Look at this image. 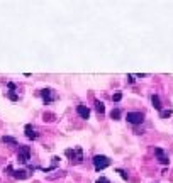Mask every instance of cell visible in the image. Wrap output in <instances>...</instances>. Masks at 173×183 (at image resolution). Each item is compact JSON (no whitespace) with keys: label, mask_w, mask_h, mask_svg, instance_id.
<instances>
[{"label":"cell","mask_w":173,"mask_h":183,"mask_svg":"<svg viewBox=\"0 0 173 183\" xmlns=\"http://www.w3.org/2000/svg\"><path fill=\"white\" fill-rule=\"evenodd\" d=\"M17 159L21 163H27L31 159V148L29 146H21L17 153Z\"/></svg>","instance_id":"6da1fadb"},{"label":"cell","mask_w":173,"mask_h":183,"mask_svg":"<svg viewBox=\"0 0 173 183\" xmlns=\"http://www.w3.org/2000/svg\"><path fill=\"white\" fill-rule=\"evenodd\" d=\"M93 165H95V170H103V168H107V166L111 165V159H109V158L107 156H95L93 158Z\"/></svg>","instance_id":"7a4b0ae2"},{"label":"cell","mask_w":173,"mask_h":183,"mask_svg":"<svg viewBox=\"0 0 173 183\" xmlns=\"http://www.w3.org/2000/svg\"><path fill=\"white\" fill-rule=\"evenodd\" d=\"M127 122H131V124H141V122L144 121V117H143V114L141 112H127Z\"/></svg>","instance_id":"3957f363"},{"label":"cell","mask_w":173,"mask_h":183,"mask_svg":"<svg viewBox=\"0 0 173 183\" xmlns=\"http://www.w3.org/2000/svg\"><path fill=\"white\" fill-rule=\"evenodd\" d=\"M41 95H43V99H44L46 103L56 100V93H55V90H51V88H44V90H41Z\"/></svg>","instance_id":"277c9868"},{"label":"cell","mask_w":173,"mask_h":183,"mask_svg":"<svg viewBox=\"0 0 173 183\" xmlns=\"http://www.w3.org/2000/svg\"><path fill=\"white\" fill-rule=\"evenodd\" d=\"M66 156L71 158V159H77V161H81V149H80V148H75V149H66Z\"/></svg>","instance_id":"5b68a950"},{"label":"cell","mask_w":173,"mask_h":183,"mask_svg":"<svg viewBox=\"0 0 173 183\" xmlns=\"http://www.w3.org/2000/svg\"><path fill=\"white\" fill-rule=\"evenodd\" d=\"M155 154L158 156L160 163H163V165H166V163H168V154H166L161 148H155Z\"/></svg>","instance_id":"8992f818"},{"label":"cell","mask_w":173,"mask_h":183,"mask_svg":"<svg viewBox=\"0 0 173 183\" xmlns=\"http://www.w3.org/2000/svg\"><path fill=\"white\" fill-rule=\"evenodd\" d=\"M77 114L81 119H88L90 117V109L88 107H85V105H78L77 107Z\"/></svg>","instance_id":"52a82bcc"},{"label":"cell","mask_w":173,"mask_h":183,"mask_svg":"<svg viewBox=\"0 0 173 183\" xmlns=\"http://www.w3.org/2000/svg\"><path fill=\"white\" fill-rule=\"evenodd\" d=\"M12 175H14V178H19V180H26L27 176H29V173H27L26 170H17V171H14Z\"/></svg>","instance_id":"ba28073f"},{"label":"cell","mask_w":173,"mask_h":183,"mask_svg":"<svg viewBox=\"0 0 173 183\" xmlns=\"http://www.w3.org/2000/svg\"><path fill=\"white\" fill-rule=\"evenodd\" d=\"M151 103H153V107H155L156 110H160V112H161V102H160V97L158 95L151 97Z\"/></svg>","instance_id":"9c48e42d"},{"label":"cell","mask_w":173,"mask_h":183,"mask_svg":"<svg viewBox=\"0 0 173 183\" xmlns=\"http://www.w3.org/2000/svg\"><path fill=\"white\" fill-rule=\"evenodd\" d=\"M26 136L29 137V139H36L37 137V134L34 132V129L31 127V125H26Z\"/></svg>","instance_id":"30bf717a"},{"label":"cell","mask_w":173,"mask_h":183,"mask_svg":"<svg viewBox=\"0 0 173 183\" xmlns=\"http://www.w3.org/2000/svg\"><path fill=\"white\" fill-rule=\"evenodd\" d=\"M2 141H4L5 144H12V146H17V141H15L14 137H10V136H4V137H2Z\"/></svg>","instance_id":"8fae6325"},{"label":"cell","mask_w":173,"mask_h":183,"mask_svg":"<svg viewBox=\"0 0 173 183\" xmlns=\"http://www.w3.org/2000/svg\"><path fill=\"white\" fill-rule=\"evenodd\" d=\"M43 121H44V122H53V121H55V114L44 112V115H43Z\"/></svg>","instance_id":"7c38bea8"},{"label":"cell","mask_w":173,"mask_h":183,"mask_svg":"<svg viewBox=\"0 0 173 183\" xmlns=\"http://www.w3.org/2000/svg\"><path fill=\"white\" fill-rule=\"evenodd\" d=\"M95 110L100 114V115H102V114L105 112V107H103V103H102V102H95Z\"/></svg>","instance_id":"4fadbf2b"},{"label":"cell","mask_w":173,"mask_h":183,"mask_svg":"<svg viewBox=\"0 0 173 183\" xmlns=\"http://www.w3.org/2000/svg\"><path fill=\"white\" fill-rule=\"evenodd\" d=\"M111 117L114 119V121H117V119L121 117V110H119V109H112V112H111Z\"/></svg>","instance_id":"5bb4252c"},{"label":"cell","mask_w":173,"mask_h":183,"mask_svg":"<svg viewBox=\"0 0 173 183\" xmlns=\"http://www.w3.org/2000/svg\"><path fill=\"white\" fill-rule=\"evenodd\" d=\"M160 114H161V117H163V119H166V117H170V115L173 114V110H171V109H166V110H161Z\"/></svg>","instance_id":"9a60e30c"},{"label":"cell","mask_w":173,"mask_h":183,"mask_svg":"<svg viewBox=\"0 0 173 183\" xmlns=\"http://www.w3.org/2000/svg\"><path fill=\"white\" fill-rule=\"evenodd\" d=\"M121 99H122V93H114V95H112V100H114V102H119Z\"/></svg>","instance_id":"2e32d148"},{"label":"cell","mask_w":173,"mask_h":183,"mask_svg":"<svg viewBox=\"0 0 173 183\" xmlns=\"http://www.w3.org/2000/svg\"><path fill=\"white\" fill-rule=\"evenodd\" d=\"M97 183H111V181H109V180H107L105 176H100V178L97 180Z\"/></svg>","instance_id":"e0dca14e"},{"label":"cell","mask_w":173,"mask_h":183,"mask_svg":"<svg viewBox=\"0 0 173 183\" xmlns=\"http://www.w3.org/2000/svg\"><path fill=\"white\" fill-rule=\"evenodd\" d=\"M58 176H63V171H58L56 175H51V176H48L49 180H55V178H58Z\"/></svg>","instance_id":"ac0fdd59"},{"label":"cell","mask_w":173,"mask_h":183,"mask_svg":"<svg viewBox=\"0 0 173 183\" xmlns=\"http://www.w3.org/2000/svg\"><path fill=\"white\" fill-rule=\"evenodd\" d=\"M117 173H121V176H122V178H124V180H127V175H126V173L122 171V170H117Z\"/></svg>","instance_id":"d6986e66"},{"label":"cell","mask_w":173,"mask_h":183,"mask_svg":"<svg viewBox=\"0 0 173 183\" xmlns=\"http://www.w3.org/2000/svg\"><path fill=\"white\" fill-rule=\"evenodd\" d=\"M9 99H10V100H17V95H15V93H9Z\"/></svg>","instance_id":"ffe728a7"}]
</instances>
